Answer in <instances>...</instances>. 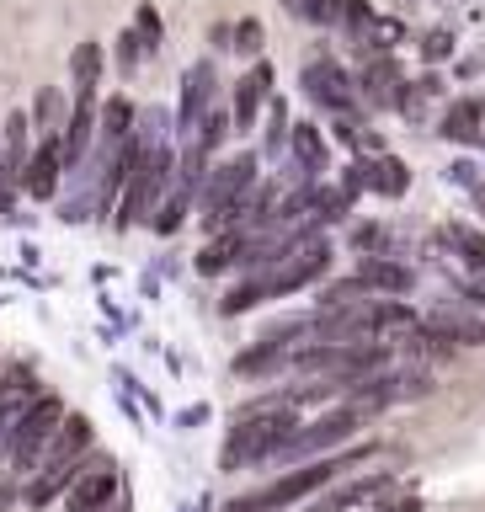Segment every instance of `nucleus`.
Instances as JSON below:
<instances>
[{
	"label": "nucleus",
	"mask_w": 485,
	"mask_h": 512,
	"mask_svg": "<svg viewBox=\"0 0 485 512\" xmlns=\"http://www.w3.org/2000/svg\"><path fill=\"white\" fill-rule=\"evenodd\" d=\"M358 278H363L368 288H384V294H390V288H395V294H406V288H411V272L395 267V262H363Z\"/></svg>",
	"instance_id": "obj_19"
},
{
	"label": "nucleus",
	"mask_w": 485,
	"mask_h": 512,
	"mask_svg": "<svg viewBox=\"0 0 485 512\" xmlns=\"http://www.w3.org/2000/svg\"><path fill=\"white\" fill-rule=\"evenodd\" d=\"M384 512H422V502H416V496H406V502H395V507H384Z\"/></svg>",
	"instance_id": "obj_32"
},
{
	"label": "nucleus",
	"mask_w": 485,
	"mask_h": 512,
	"mask_svg": "<svg viewBox=\"0 0 485 512\" xmlns=\"http://www.w3.org/2000/svg\"><path fill=\"white\" fill-rule=\"evenodd\" d=\"M363 86H368V102H374V107H400V96H406V86H400V70H395V64H384V59L368 70Z\"/></svg>",
	"instance_id": "obj_15"
},
{
	"label": "nucleus",
	"mask_w": 485,
	"mask_h": 512,
	"mask_svg": "<svg viewBox=\"0 0 485 512\" xmlns=\"http://www.w3.org/2000/svg\"><path fill=\"white\" fill-rule=\"evenodd\" d=\"M267 91H272V64H256V70H246V75H240L230 123H235V128H256V112H262Z\"/></svg>",
	"instance_id": "obj_10"
},
{
	"label": "nucleus",
	"mask_w": 485,
	"mask_h": 512,
	"mask_svg": "<svg viewBox=\"0 0 485 512\" xmlns=\"http://www.w3.org/2000/svg\"><path fill=\"white\" fill-rule=\"evenodd\" d=\"M208 86H214V64H192L187 86H182V107H176V134H192L208 107Z\"/></svg>",
	"instance_id": "obj_12"
},
{
	"label": "nucleus",
	"mask_w": 485,
	"mask_h": 512,
	"mask_svg": "<svg viewBox=\"0 0 485 512\" xmlns=\"http://www.w3.org/2000/svg\"><path fill=\"white\" fill-rule=\"evenodd\" d=\"M139 59H144V38H139V32H123V38H118V64H123V70H134Z\"/></svg>",
	"instance_id": "obj_27"
},
{
	"label": "nucleus",
	"mask_w": 485,
	"mask_h": 512,
	"mask_svg": "<svg viewBox=\"0 0 485 512\" xmlns=\"http://www.w3.org/2000/svg\"><path fill=\"white\" fill-rule=\"evenodd\" d=\"M59 422H64V400L59 395H38L22 411L16 438H11V475H32V470H38V459H43V448H48V438H54Z\"/></svg>",
	"instance_id": "obj_3"
},
{
	"label": "nucleus",
	"mask_w": 485,
	"mask_h": 512,
	"mask_svg": "<svg viewBox=\"0 0 485 512\" xmlns=\"http://www.w3.org/2000/svg\"><path fill=\"white\" fill-rule=\"evenodd\" d=\"M294 144H299V155L310 160V166H320V160H326V144L315 139V128H299V134H294Z\"/></svg>",
	"instance_id": "obj_29"
},
{
	"label": "nucleus",
	"mask_w": 485,
	"mask_h": 512,
	"mask_svg": "<svg viewBox=\"0 0 485 512\" xmlns=\"http://www.w3.org/2000/svg\"><path fill=\"white\" fill-rule=\"evenodd\" d=\"M368 416V406L363 400H352V406H342V411H331V416H320L315 427H299L294 438H288L278 454L283 459H315L320 448H331V443H342V438H352V427H358Z\"/></svg>",
	"instance_id": "obj_5"
},
{
	"label": "nucleus",
	"mask_w": 485,
	"mask_h": 512,
	"mask_svg": "<svg viewBox=\"0 0 485 512\" xmlns=\"http://www.w3.org/2000/svg\"><path fill=\"white\" fill-rule=\"evenodd\" d=\"M422 48H427V59H443L448 54V38H427Z\"/></svg>",
	"instance_id": "obj_31"
},
{
	"label": "nucleus",
	"mask_w": 485,
	"mask_h": 512,
	"mask_svg": "<svg viewBox=\"0 0 485 512\" xmlns=\"http://www.w3.org/2000/svg\"><path fill=\"white\" fill-rule=\"evenodd\" d=\"M283 358V352H278V342H267V347H256V352H240V374H256V368H272V363H278Z\"/></svg>",
	"instance_id": "obj_26"
},
{
	"label": "nucleus",
	"mask_w": 485,
	"mask_h": 512,
	"mask_svg": "<svg viewBox=\"0 0 485 512\" xmlns=\"http://www.w3.org/2000/svg\"><path fill=\"white\" fill-rule=\"evenodd\" d=\"M374 448H352L347 459H310L304 470H288V475H278L272 486H262L256 496H240V502L230 507V512H278V507H288V502H299V496H310V491H320L326 480H336L342 470H352V464H363Z\"/></svg>",
	"instance_id": "obj_1"
},
{
	"label": "nucleus",
	"mask_w": 485,
	"mask_h": 512,
	"mask_svg": "<svg viewBox=\"0 0 485 512\" xmlns=\"http://www.w3.org/2000/svg\"><path fill=\"white\" fill-rule=\"evenodd\" d=\"M363 294H368V283H363V278H352V283H331L320 304H326V310H336V304H358Z\"/></svg>",
	"instance_id": "obj_24"
},
{
	"label": "nucleus",
	"mask_w": 485,
	"mask_h": 512,
	"mask_svg": "<svg viewBox=\"0 0 485 512\" xmlns=\"http://www.w3.org/2000/svg\"><path fill=\"white\" fill-rule=\"evenodd\" d=\"M278 262H283V256H278ZM326 267H331V251L326 246L294 251L278 272H272V278H262V294H288V288H304V283H315Z\"/></svg>",
	"instance_id": "obj_7"
},
{
	"label": "nucleus",
	"mask_w": 485,
	"mask_h": 512,
	"mask_svg": "<svg viewBox=\"0 0 485 512\" xmlns=\"http://www.w3.org/2000/svg\"><path fill=\"white\" fill-rule=\"evenodd\" d=\"M112 496H118V470H112V459H102V464H91V459H86V470L70 480L64 512H96V507H107Z\"/></svg>",
	"instance_id": "obj_6"
},
{
	"label": "nucleus",
	"mask_w": 485,
	"mask_h": 512,
	"mask_svg": "<svg viewBox=\"0 0 485 512\" xmlns=\"http://www.w3.org/2000/svg\"><path fill=\"white\" fill-rule=\"evenodd\" d=\"M310 22H342V0H304Z\"/></svg>",
	"instance_id": "obj_28"
},
{
	"label": "nucleus",
	"mask_w": 485,
	"mask_h": 512,
	"mask_svg": "<svg viewBox=\"0 0 485 512\" xmlns=\"http://www.w3.org/2000/svg\"><path fill=\"white\" fill-rule=\"evenodd\" d=\"M480 118H485V107H480V96H459L454 107H448V118H443V139H475L480 134Z\"/></svg>",
	"instance_id": "obj_13"
},
{
	"label": "nucleus",
	"mask_w": 485,
	"mask_h": 512,
	"mask_svg": "<svg viewBox=\"0 0 485 512\" xmlns=\"http://www.w3.org/2000/svg\"><path fill=\"white\" fill-rule=\"evenodd\" d=\"M171 187V150L166 144H150V150H139L134 171H128L123 182V203H118V230H128V224H139L150 208L166 198Z\"/></svg>",
	"instance_id": "obj_2"
},
{
	"label": "nucleus",
	"mask_w": 485,
	"mask_h": 512,
	"mask_svg": "<svg viewBox=\"0 0 485 512\" xmlns=\"http://www.w3.org/2000/svg\"><path fill=\"white\" fill-rule=\"evenodd\" d=\"M368 171V187L384 192V198H400V192L411 187V171H406V160H395V155H379L374 166H363Z\"/></svg>",
	"instance_id": "obj_14"
},
{
	"label": "nucleus",
	"mask_w": 485,
	"mask_h": 512,
	"mask_svg": "<svg viewBox=\"0 0 485 512\" xmlns=\"http://www.w3.org/2000/svg\"><path fill=\"white\" fill-rule=\"evenodd\" d=\"M230 48H240V54H256V48H262V22H256V16H246V22L240 27H230Z\"/></svg>",
	"instance_id": "obj_25"
},
{
	"label": "nucleus",
	"mask_w": 485,
	"mask_h": 512,
	"mask_svg": "<svg viewBox=\"0 0 485 512\" xmlns=\"http://www.w3.org/2000/svg\"><path fill=\"white\" fill-rule=\"evenodd\" d=\"M251 182H256V155H240V160H230V166L214 171V182H208V192H203L208 230H219V224H235V219H240Z\"/></svg>",
	"instance_id": "obj_4"
},
{
	"label": "nucleus",
	"mask_w": 485,
	"mask_h": 512,
	"mask_svg": "<svg viewBox=\"0 0 485 512\" xmlns=\"http://www.w3.org/2000/svg\"><path fill=\"white\" fill-rule=\"evenodd\" d=\"M59 171H64V160H59V139H43V144H38V155H32L27 166H22V187L32 192V198H54Z\"/></svg>",
	"instance_id": "obj_11"
},
{
	"label": "nucleus",
	"mask_w": 485,
	"mask_h": 512,
	"mask_svg": "<svg viewBox=\"0 0 485 512\" xmlns=\"http://www.w3.org/2000/svg\"><path fill=\"white\" fill-rule=\"evenodd\" d=\"M187 198H192V187L176 182V192H171L166 203H160V214H155V230H160V235H171L176 224H182V214H187Z\"/></svg>",
	"instance_id": "obj_22"
},
{
	"label": "nucleus",
	"mask_w": 485,
	"mask_h": 512,
	"mask_svg": "<svg viewBox=\"0 0 485 512\" xmlns=\"http://www.w3.org/2000/svg\"><path fill=\"white\" fill-rule=\"evenodd\" d=\"M454 246L464 251V262H470L480 278H485V235L480 230H454Z\"/></svg>",
	"instance_id": "obj_23"
},
{
	"label": "nucleus",
	"mask_w": 485,
	"mask_h": 512,
	"mask_svg": "<svg viewBox=\"0 0 485 512\" xmlns=\"http://www.w3.org/2000/svg\"><path fill=\"white\" fill-rule=\"evenodd\" d=\"M128 134H134V102H128V96H112V102L102 107V139L123 144Z\"/></svg>",
	"instance_id": "obj_16"
},
{
	"label": "nucleus",
	"mask_w": 485,
	"mask_h": 512,
	"mask_svg": "<svg viewBox=\"0 0 485 512\" xmlns=\"http://www.w3.org/2000/svg\"><path fill=\"white\" fill-rule=\"evenodd\" d=\"M96 512H128V507H112V502H107V507H96Z\"/></svg>",
	"instance_id": "obj_33"
},
{
	"label": "nucleus",
	"mask_w": 485,
	"mask_h": 512,
	"mask_svg": "<svg viewBox=\"0 0 485 512\" xmlns=\"http://www.w3.org/2000/svg\"><path fill=\"white\" fill-rule=\"evenodd\" d=\"M384 486H390V475H368V480H358V486H342L326 502V512H342V507H358V502H368V496H379Z\"/></svg>",
	"instance_id": "obj_20"
},
{
	"label": "nucleus",
	"mask_w": 485,
	"mask_h": 512,
	"mask_svg": "<svg viewBox=\"0 0 485 512\" xmlns=\"http://www.w3.org/2000/svg\"><path fill=\"white\" fill-rule=\"evenodd\" d=\"M235 251H240V235H219L214 246H203V251H198V272H219V267H230V262H235Z\"/></svg>",
	"instance_id": "obj_21"
},
{
	"label": "nucleus",
	"mask_w": 485,
	"mask_h": 512,
	"mask_svg": "<svg viewBox=\"0 0 485 512\" xmlns=\"http://www.w3.org/2000/svg\"><path fill=\"white\" fill-rule=\"evenodd\" d=\"M32 123H38V134L43 139H59V128H64V91H38V107H32Z\"/></svg>",
	"instance_id": "obj_17"
},
{
	"label": "nucleus",
	"mask_w": 485,
	"mask_h": 512,
	"mask_svg": "<svg viewBox=\"0 0 485 512\" xmlns=\"http://www.w3.org/2000/svg\"><path fill=\"white\" fill-rule=\"evenodd\" d=\"M86 448H91V422H86V416H70V411H64V422L54 427V438H48L38 470H48V464H75Z\"/></svg>",
	"instance_id": "obj_8"
},
{
	"label": "nucleus",
	"mask_w": 485,
	"mask_h": 512,
	"mask_svg": "<svg viewBox=\"0 0 485 512\" xmlns=\"http://www.w3.org/2000/svg\"><path fill=\"white\" fill-rule=\"evenodd\" d=\"M96 75H102V48H96V43H80L75 54H70V80H75V91H91Z\"/></svg>",
	"instance_id": "obj_18"
},
{
	"label": "nucleus",
	"mask_w": 485,
	"mask_h": 512,
	"mask_svg": "<svg viewBox=\"0 0 485 512\" xmlns=\"http://www.w3.org/2000/svg\"><path fill=\"white\" fill-rule=\"evenodd\" d=\"M304 91L315 96L320 107H331V112H347V96H352V86H347V75L336 70L331 59H315V64H304Z\"/></svg>",
	"instance_id": "obj_9"
},
{
	"label": "nucleus",
	"mask_w": 485,
	"mask_h": 512,
	"mask_svg": "<svg viewBox=\"0 0 485 512\" xmlns=\"http://www.w3.org/2000/svg\"><path fill=\"white\" fill-rule=\"evenodd\" d=\"M139 38H144V54L160 43V16H155L150 6H139Z\"/></svg>",
	"instance_id": "obj_30"
}]
</instances>
